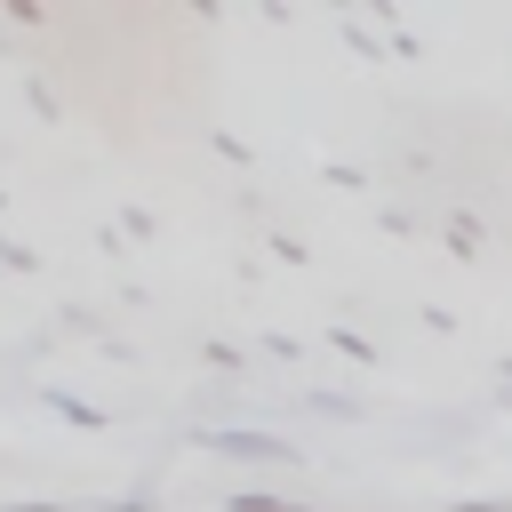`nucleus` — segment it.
Segmentation results:
<instances>
[{"instance_id": "1", "label": "nucleus", "mask_w": 512, "mask_h": 512, "mask_svg": "<svg viewBox=\"0 0 512 512\" xmlns=\"http://www.w3.org/2000/svg\"><path fill=\"white\" fill-rule=\"evenodd\" d=\"M192 440H200L208 456H224V464H256V472H304L296 440H280V432H264V424H200Z\"/></svg>"}, {"instance_id": "2", "label": "nucleus", "mask_w": 512, "mask_h": 512, "mask_svg": "<svg viewBox=\"0 0 512 512\" xmlns=\"http://www.w3.org/2000/svg\"><path fill=\"white\" fill-rule=\"evenodd\" d=\"M304 416H336V424H368V400H344V392H304Z\"/></svg>"}, {"instance_id": "3", "label": "nucleus", "mask_w": 512, "mask_h": 512, "mask_svg": "<svg viewBox=\"0 0 512 512\" xmlns=\"http://www.w3.org/2000/svg\"><path fill=\"white\" fill-rule=\"evenodd\" d=\"M224 504H232V512H288L296 496H280V488H232Z\"/></svg>"}, {"instance_id": "4", "label": "nucleus", "mask_w": 512, "mask_h": 512, "mask_svg": "<svg viewBox=\"0 0 512 512\" xmlns=\"http://www.w3.org/2000/svg\"><path fill=\"white\" fill-rule=\"evenodd\" d=\"M448 512H512V496H464V504H448Z\"/></svg>"}, {"instance_id": "5", "label": "nucleus", "mask_w": 512, "mask_h": 512, "mask_svg": "<svg viewBox=\"0 0 512 512\" xmlns=\"http://www.w3.org/2000/svg\"><path fill=\"white\" fill-rule=\"evenodd\" d=\"M496 400H504V408H512V360H504V368H496Z\"/></svg>"}]
</instances>
